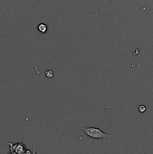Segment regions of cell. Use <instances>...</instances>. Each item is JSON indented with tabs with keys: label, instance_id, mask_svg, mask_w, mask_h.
<instances>
[{
	"label": "cell",
	"instance_id": "cell-1",
	"mask_svg": "<svg viewBox=\"0 0 153 154\" xmlns=\"http://www.w3.org/2000/svg\"><path fill=\"white\" fill-rule=\"evenodd\" d=\"M82 129L86 135L94 139H102V138H106L110 137V135L102 132L100 129L95 127H82Z\"/></svg>",
	"mask_w": 153,
	"mask_h": 154
},
{
	"label": "cell",
	"instance_id": "cell-2",
	"mask_svg": "<svg viewBox=\"0 0 153 154\" xmlns=\"http://www.w3.org/2000/svg\"><path fill=\"white\" fill-rule=\"evenodd\" d=\"M8 145L10 146V152L13 154H22L30 153L29 150L27 149L26 144L22 141H21L20 138L19 140V142L16 143V144L9 142Z\"/></svg>",
	"mask_w": 153,
	"mask_h": 154
},
{
	"label": "cell",
	"instance_id": "cell-3",
	"mask_svg": "<svg viewBox=\"0 0 153 154\" xmlns=\"http://www.w3.org/2000/svg\"><path fill=\"white\" fill-rule=\"evenodd\" d=\"M47 27L48 26L46 24L41 23L38 24V30L40 33H42V34H44V33H46L47 32Z\"/></svg>",
	"mask_w": 153,
	"mask_h": 154
},
{
	"label": "cell",
	"instance_id": "cell-4",
	"mask_svg": "<svg viewBox=\"0 0 153 154\" xmlns=\"http://www.w3.org/2000/svg\"><path fill=\"white\" fill-rule=\"evenodd\" d=\"M45 75H46V78H52V77H53L54 73H53V72H52V71H51V70H47L46 72H45Z\"/></svg>",
	"mask_w": 153,
	"mask_h": 154
},
{
	"label": "cell",
	"instance_id": "cell-5",
	"mask_svg": "<svg viewBox=\"0 0 153 154\" xmlns=\"http://www.w3.org/2000/svg\"><path fill=\"white\" fill-rule=\"evenodd\" d=\"M138 111L140 113H144L146 111V107L145 105H140L138 107Z\"/></svg>",
	"mask_w": 153,
	"mask_h": 154
}]
</instances>
